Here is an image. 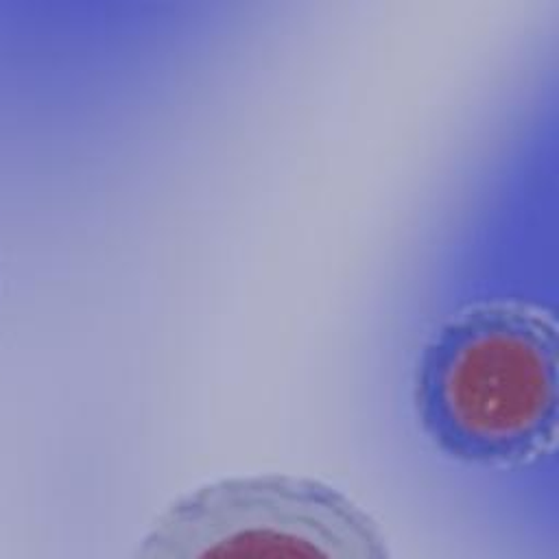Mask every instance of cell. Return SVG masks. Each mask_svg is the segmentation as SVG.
<instances>
[{"mask_svg":"<svg viewBox=\"0 0 559 559\" xmlns=\"http://www.w3.org/2000/svg\"><path fill=\"white\" fill-rule=\"evenodd\" d=\"M428 443L483 469H526L557 445V321L524 297H480L448 312L413 369Z\"/></svg>","mask_w":559,"mask_h":559,"instance_id":"1","label":"cell"},{"mask_svg":"<svg viewBox=\"0 0 559 559\" xmlns=\"http://www.w3.org/2000/svg\"><path fill=\"white\" fill-rule=\"evenodd\" d=\"M129 559H393L380 522L336 485L234 474L173 498Z\"/></svg>","mask_w":559,"mask_h":559,"instance_id":"2","label":"cell"}]
</instances>
